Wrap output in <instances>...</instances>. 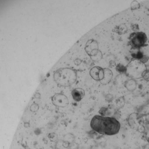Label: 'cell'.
I'll return each mask as SVG.
<instances>
[{"label": "cell", "instance_id": "8fae6325", "mask_svg": "<svg viewBox=\"0 0 149 149\" xmlns=\"http://www.w3.org/2000/svg\"><path fill=\"white\" fill-rule=\"evenodd\" d=\"M125 88L130 91H133L136 89V83L134 79H131L126 81L125 83Z\"/></svg>", "mask_w": 149, "mask_h": 149}, {"label": "cell", "instance_id": "5bb4252c", "mask_svg": "<svg viewBox=\"0 0 149 149\" xmlns=\"http://www.w3.org/2000/svg\"><path fill=\"white\" fill-rule=\"evenodd\" d=\"M131 56L132 58H134V59L139 60V61L142 60L143 56H144L143 53L139 50L136 53H132V54Z\"/></svg>", "mask_w": 149, "mask_h": 149}, {"label": "cell", "instance_id": "d6986e66", "mask_svg": "<svg viewBox=\"0 0 149 149\" xmlns=\"http://www.w3.org/2000/svg\"><path fill=\"white\" fill-rule=\"evenodd\" d=\"M146 81H149V70H147L143 77Z\"/></svg>", "mask_w": 149, "mask_h": 149}, {"label": "cell", "instance_id": "7a4b0ae2", "mask_svg": "<svg viewBox=\"0 0 149 149\" xmlns=\"http://www.w3.org/2000/svg\"><path fill=\"white\" fill-rule=\"evenodd\" d=\"M54 78L59 85L62 87H69L75 82L77 79V74L71 69L63 68L57 70L55 72Z\"/></svg>", "mask_w": 149, "mask_h": 149}, {"label": "cell", "instance_id": "277c9868", "mask_svg": "<svg viewBox=\"0 0 149 149\" xmlns=\"http://www.w3.org/2000/svg\"><path fill=\"white\" fill-rule=\"evenodd\" d=\"M129 44L132 49H139L146 46L147 38L143 32H134L129 37Z\"/></svg>", "mask_w": 149, "mask_h": 149}, {"label": "cell", "instance_id": "9a60e30c", "mask_svg": "<svg viewBox=\"0 0 149 149\" xmlns=\"http://www.w3.org/2000/svg\"><path fill=\"white\" fill-rule=\"evenodd\" d=\"M140 4L136 1H133L131 4V9L132 11L137 10L140 8Z\"/></svg>", "mask_w": 149, "mask_h": 149}, {"label": "cell", "instance_id": "9c48e42d", "mask_svg": "<svg viewBox=\"0 0 149 149\" xmlns=\"http://www.w3.org/2000/svg\"><path fill=\"white\" fill-rule=\"evenodd\" d=\"M73 99L77 102L81 101L85 96V91L81 88L74 89L71 92Z\"/></svg>", "mask_w": 149, "mask_h": 149}, {"label": "cell", "instance_id": "30bf717a", "mask_svg": "<svg viewBox=\"0 0 149 149\" xmlns=\"http://www.w3.org/2000/svg\"><path fill=\"white\" fill-rule=\"evenodd\" d=\"M104 76L103 79L100 81V82L102 84H108L112 80L113 77V73L112 71L109 68H104Z\"/></svg>", "mask_w": 149, "mask_h": 149}, {"label": "cell", "instance_id": "5b68a950", "mask_svg": "<svg viewBox=\"0 0 149 149\" xmlns=\"http://www.w3.org/2000/svg\"><path fill=\"white\" fill-rule=\"evenodd\" d=\"M143 120L141 117L136 113H132L129 116L128 123L131 128L135 130H139L143 126Z\"/></svg>", "mask_w": 149, "mask_h": 149}, {"label": "cell", "instance_id": "3957f363", "mask_svg": "<svg viewBox=\"0 0 149 149\" xmlns=\"http://www.w3.org/2000/svg\"><path fill=\"white\" fill-rule=\"evenodd\" d=\"M126 67L125 74L132 79L142 78L147 70L145 63L136 59L132 60Z\"/></svg>", "mask_w": 149, "mask_h": 149}, {"label": "cell", "instance_id": "6da1fadb", "mask_svg": "<svg viewBox=\"0 0 149 149\" xmlns=\"http://www.w3.org/2000/svg\"><path fill=\"white\" fill-rule=\"evenodd\" d=\"M91 129L102 135L112 136L119 132L120 123L114 117L96 115L91 121Z\"/></svg>", "mask_w": 149, "mask_h": 149}, {"label": "cell", "instance_id": "7402d4cb", "mask_svg": "<svg viewBox=\"0 0 149 149\" xmlns=\"http://www.w3.org/2000/svg\"><path fill=\"white\" fill-rule=\"evenodd\" d=\"M147 140L148 143H149V137H148V138L147 139Z\"/></svg>", "mask_w": 149, "mask_h": 149}, {"label": "cell", "instance_id": "8992f818", "mask_svg": "<svg viewBox=\"0 0 149 149\" xmlns=\"http://www.w3.org/2000/svg\"><path fill=\"white\" fill-rule=\"evenodd\" d=\"M52 102L53 104L57 107L64 108L69 104V100L68 97L63 94H55L52 97Z\"/></svg>", "mask_w": 149, "mask_h": 149}, {"label": "cell", "instance_id": "ffe728a7", "mask_svg": "<svg viewBox=\"0 0 149 149\" xmlns=\"http://www.w3.org/2000/svg\"><path fill=\"white\" fill-rule=\"evenodd\" d=\"M148 60H149V57L147 56H144L143 57V59L142 60H140V61H141L142 62H143V63H146L148 61Z\"/></svg>", "mask_w": 149, "mask_h": 149}, {"label": "cell", "instance_id": "ba28073f", "mask_svg": "<svg viewBox=\"0 0 149 149\" xmlns=\"http://www.w3.org/2000/svg\"><path fill=\"white\" fill-rule=\"evenodd\" d=\"M90 74L91 77L95 81H101L104 76V70L100 67H93L90 71Z\"/></svg>", "mask_w": 149, "mask_h": 149}, {"label": "cell", "instance_id": "7c38bea8", "mask_svg": "<svg viewBox=\"0 0 149 149\" xmlns=\"http://www.w3.org/2000/svg\"><path fill=\"white\" fill-rule=\"evenodd\" d=\"M127 30L128 29L125 24H121L119 26H117L115 29V32L119 35L125 34L127 32Z\"/></svg>", "mask_w": 149, "mask_h": 149}, {"label": "cell", "instance_id": "2e32d148", "mask_svg": "<svg viewBox=\"0 0 149 149\" xmlns=\"http://www.w3.org/2000/svg\"><path fill=\"white\" fill-rule=\"evenodd\" d=\"M39 109V106L38 104H33L31 105V107H30V110L33 112H36Z\"/></svg>", "mask_w": 149, "mask_h": 149}, {"label": "cell", "instance_id": "e0dca14e", "mask_svg": "<svg viewBox=\"0 0 149 149\" xmlns=\"http://www.w3.org/2000/svg\"><path fill=\"white\" fill-rule=\"evenodd\" d=\"M49 138L52 141H55L57 139V135L55 133H50L49 135Z\"/></svg>", "mask_w": 149, "mask_h": 149}, {"label": "cell", "instance_id": "ac0fdd59", "mask_svg": "<svg viewBox=\"0 0 149 149\" xmlns=\"http://www.w3.org/2000/svg\"><path fill=\"white\" fill-rule=\"evenodd\" d=\"M131 28L134 32H138L139 30V28L137 24H132L131 26Z\"/></svg>", "mask_w": 149, "mask_h": 149}, {"label": "cell", "instance_id": "603a6c76", "mask_svg": "<svg viewBox=\"0 0 149 149\" xmlns=\"http://www.w3.org/2000/svg\"><path fill=\"white\" fill-rule=\"evenodd\" d=\"M58 149V148H53V149Z\"/></svg>", "mask_w": 149, "mask_h": 149}, {"label": "cell", "instance_id": "4fadbf2b", "mask_svg": "<svg viewBox=\"0 0 149 149\" xmlns=\"http://www.w3.org/2000/svg\"><path fill=\"white\" fill-rule=\"evenodd\" d=\"M116 70L118 73L120 74H126V67L124 66L123 64H117L116 66Z\"/></svg>", "mask_w": 149, "mask_h": 149}, {"label": "cell", "instance_id": "52a82bcc", "mask_svg": "<svg viewBox=\"0 0 149 149\" xmlns=\"http://www.w3.org/2000/svg\"><path fill=\"white\" fill-rule=\"evenodd\" d=\"M85 50L91 57H93L98 54V45L97 42L94 40H90L87 42Z\"/></svg>", "mask_w": 149, "mask_h": 149}, {"label": "cell", "instance_id": "44dd1931", "mask_svg": "<svg viewBox=\"0 0 149 149\" xmlns=\"http://www.w3.org/2000/svg\"><path fill=\"white\" fill-rule=\"evenodd\" d=\"M109 64L111 68H113V67L116 66V62L114 61H110Z\"/></svg>", "mask_w": 149, "mask_h": 149}]
</instances>
